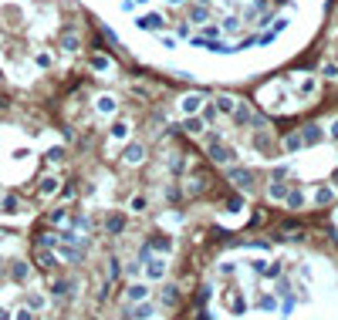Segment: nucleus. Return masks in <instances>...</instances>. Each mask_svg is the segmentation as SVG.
Wrapping results in <instances>:
<instances>
[{
  "mask_svg": "<svg viewBox=\"0 0 338 320\" xmlns=\"http://www.w3.org/2000/svg\"><path fill=\"white\" fill-rule=\"evenodd\" d=\"M169 4H183V0H169Z\"/></svg>",
  "mask_w": 338,
  "mask_h": 320,
  "instance_id": "obj_29",
  "label": "nucleus"
},
{
  "mask_svg": "<svg viewBox=\"0 0 338 320\" xmlns=\"http://www.w3.org/2000/svg\"><path fill=\"white\" fill-rule=\"evenodd\" d=\"M61 44H65L68 51H78V37H75V34H65V37H61Z\"/></svg>",
  "mask_w": 338,
  "mask_h": 320,
  "instance_id": "obj_14",
  "label": "nucleus"
},
{
  "mask_svg": "<svg viewBox=\"0 0 338 320\" xmlns=\"http://www.w3.org/2000/svg\"><path fill=\"white\" fill-rule=\"evenodd\" d=\"M105 226H108L112 232H122L125 229V219H122V216H108V222H105Z\"/></svg>",
  "mask_w": 338,
  "mask_h": 320,
  "instance_id": "obj_12",
  "label": "nucleus"
},
{
  "mask_svg": "<svg viewBox=\"0 0 338 320\" xmlns=\"http://www.w3.org/2000/svg\"><path fill=\"white\" fill-rule=\"evenodd\" d=\"M142 158V145H129L125 148V162H139Z\"/></svg>",
  "mask_w": 338,
  "mask_h": 320,
  "instance_id": "obj_11",
  "label": "nucleus"
},
{
  "mask_svg": "<svg viewBox=\"0 0 338 320\" xmlns=\"http://www.w3.org/2000/svg\"><path fill=\"white\" fill-rule=\"evenodd\" d=\"M162 300H166V303H173V300H176V287H166V290H162Z\"/></svg>",
  "mask_w": 338,
  "mask_h": 320,
  "instance_id": "obj_20",
  "label": "nucleus"
},
{
  "mask_svg": "<svg viewBox=\"0 0 338 320\" xmlns=\"http://www.w3.org/2000/svg\"><path fill=\"white\" fill-rule=\"evenodd\" d=\"M267 192H270V199H284V196H288V192H284V186H281V182H274V186H270Z\"/></svg>",
  "mask_w": 338,
  "mask_h": 320,
  "instance_id": "obj_17",
  "label": "nucleus"
},
{
  "mask_svg": "<svg viewBox=\"0 0 338 320\" xmlns=\"http://www.w3.org/2000/svg\"><path fill=\"white\" fill-rule=\"evenodd\" d=\"M98 111L112 115V111H115V98H98Z\"/></svg>",
  "mask_w": 338,
  "mask_h": 320,
  "instance_id": "obj_13",
  "label": "nucleus"
},
{
  "mask_svg": "<svg viewBox=\"0 0 338 320\" xmlns=\"http://www.w3.org/2000/svg\"><path fill=\"white\" fill-rule=\"evenodd\" d=\"M108 276H119V260H108Z\"/></svg>",
  "mask_w": 338,
  "mask_h": 320,
  "instance_id": "obj_25",
  "label": "nucleus"
},
{
  "mask_svg": "<svg viewBox=\"0 0 338 320\" xmlns=\"http://www.w3.org/2000/svg\"><path fill=\"white\" fill-rule=\"evenodd\" d=\"M213 108H216V111H223V115H230V111L237 108V101L230 98V95H216V98H213Z\"/></svg>",
  "mask_w": 338,
  "mask_h": 320,
  "instance_id": "obj_2",
  "label": "nucleus"
},
{
  "mask_svg": "<svg viewBox=\"0 0 338 320\" xmlns=\"http://www.w3.org/2000/svg\"><path fill=\"white\" fill-rule=\"evenodd\" d=\"M288 206H304V196L301 192H288Z\"/></svg>",
  "mask_w": 338,
  "mask_h": 320,
  "instance_id": "obj_18",
  "label": "nucleus"
},
{
  "mask_svg": "<svg viewBox=\"0 0 338 320\" xmlns=\"http://www.w3.org/2000/svg\"><path fill=\"white\" fill-rule=\"evenodd\" d=\"M139 27H142V31H156V27H166V24H162V17H159V14H149V17H142V21H139Z\"/></svg>",
  "mask_w": 338,
  "mask_h": 320,
  "instance_id": "obj_6",
  "label": "nucleus"
},
{
  "mask_svg": "<svg viewBox=\"0 0 338 320\" xmlns=\"http://www.w3.org/2000/svg\"><path fill=\"white\" fill-rule=\"evenodd\" d=\"M146 270H149V276H152V280H162L166 263H162V260H149V256H146Z\"/></svg>",
  "mask_w": 338,
  "mask_h": 320,
  "instance_id": "obj_4",
  "label": "nucleus"
},
{
  "mask_svg": "<svg viewBox=\"0 0 338 320\" xmlns=\"http://www.w3.org/2000/svg\"><path fill=\"white\" fill-rule=\"evenodd\" d=\"M200 4H210V0H200Z\"/></svg>",
  "mask_w": 338,
  "mask_h": 320,
  "instance_id": "obj_30",
  "label": "nucleus"
},
{
  "mask_svg": "<svg viewBox=\"0 0 338 320\" xmlns=\"http://www.w3.org/2000/svg\"><path fill=\"white\" fill-rule=\"evenodd\" d=\"M200 105H203L200 95H186V98H183V111H186V115H193V111L200 108Z\"/></svg>",
  "mask_w": 338,
  "mask_h": 320,
  "instance_id": "obj_8",
  "label": "nucleus"
},
{
  "mask_svg": "<svg viewBox=\"0 0 338 320\" xmlns=\"http://www.w3.org/2000/svg\"><path fill=\"white\" fill-rule=\"evenodd\" d=\"M335 182H338V172H335Z\"/></svg>",
  "mask_w": 338,
  "mask_h": 320,
  "instance_id": "obj_31",
  "label": "nucleus"
},
{
  "mask_svg": "<svg viewBox=\"0 0 338 320\" xmlns=\"http://www.w3.org/2000/svg\"><path fill=\"white\" fill-rule=\"evenodd\" d=\"M125 297H129V300H135V303H142V300L149 297V290L142 287V283H132V287H129V293H125Z\"/></svg>",
  "mask_w": 338,
  "mask_h": 320,
  "instance_id": "obj_7",
  "label": "nucleus"
},
{
  "mask_svg": "<svg viewBox=\"0 0 338 320\" xmlns=\"http://www.w3.org/2000/svg\"><path fill=\"white\" fill-rule=\"evenodd\" d=\"M14 320H34V313H31V310H21V313H17Z\"/></svg>",
  "mask_w": 338,
  "mask_h": 320,
  "instance_id": "obj_26",
  "label": "nucleus"
},
{
  "mask_svg": "<svg viewBox=\"0 0 338 320\" xmlns=\"http://www.w3.org/2000/svg\"><path fill=\"white\" fill-rule=\"evenodd\" d=\"M152 246H156V250H162V253H169V250H173V243H169L166 236H162V239H152Z\"/></svg>",
  "mask_w": 338,
  "mask_h": 320,
  "instance_id": "obj_19",
  "label": "nucleus"
},
{
  "mask_svg": "<svg viewBox=\"0 0 338 320\" xmlns=\"http://www.w3.org/2000/svg\"><path fill=\"white\" fill-rule=\"evenodd\" d=\"M190 21H193V24H203V21H206V4L193 7V11H190Z\"/></svg>",
  "mask_w": 338,
  "mask_h": 320,
  "instance_id": "obj_10",
  "label": "nucleus"
},
{
  "mask_svg": "<svg viewBox=\"0 0 338 320\" xmlns=\"http://www.w3.org/2000/svg\"><path fill=\"white\" fill-rule=\"evenodd\" d=\"M230 179H234V186H240V189H254V172H250V169H230Z\"/></svg>",
  "mask_w": 338,
  "mask_h": 320,
  "instance_id": "obj_1",
  "label": "nucleus"
},
{
  "mask_svg": "<svg viewBox=\"0 0 338 320\" xmlns=\"http://www.w3.org/2000/svg\"><path fill=\"white\" fill-rule=\"evenodd\" d=\"M318 202H321V206H325V202H331V189H321V192H318Z\"/></svg>",
  "mask_w": 338,
  "mask_h": 320,
  "instance_id": "obj_21",
  "label": "nucleus"
},
{
  "mask_svg": "<svg viewBox=\"0 0 338 320\" xmlns=\"http://www.w3.org/2000/svg\"><path fill=\"white\" fill-rule=\"evenodd\" d=\"M125 132H129L125 125H115V128H112V135H115V138H125Z\"/></svg>",
  "mask_w": 338,
  "mask_h": 320,
  "instance_id": "obj_23",
  "label": "nucleus"
},
{
  "mask_svg": "<svg viewBox=\"0 0 338 320\" xmlns=\"http://www.w3.org/2000/svg\"><path fill=\"white\" fill-rule=\"evenodd\" d=\"M331 138H338V122H335V125H331Z\"/></svg>",
  "mask_w": 338,
  "mask_h": 320,
  "instance_id": "obj_27",
  "label": "nucleus"
},
{
  "mask_svg": "<svg viewBox=\"0 0 338 320\" xmlns=\"http://www.w3.org/2000/svg\"><path fill=\"white\" fill-rule=\"evenodd\" d=\"M37 263L44 266V270H58V260L51 253H44V250H41V253H37Z\"/></svg>",
  "mask_w": 338,
  "mask_h": 320,
  "instance_id": "obj_9",
  "label": "nucleus"
},
{
  "mask_svg": "<svg viewBox=\"0 0 338 320\" xmlns=\"http://www.w3.org/2000/svg\"><path fill=\"white\" fill-rule=\"evenodd\" d=\"M0 320H11V317H7V310H0Z\"/></svg>",
  "mask_w": 338,
  "mask_h": 320,
  "instance_id": "obj_28",
  "label": "nucleus"
},
{
  "mask_svg": "<svg viewBox=\"0 0 338 320\" xmlns=\"http://www.w3.org/2000/svg\"><path fill=\"white\" fill-rule=\"evenodd\" d=\"M284 145H288V148H291V152H294V148H301V138H298V135H291V138H288V142H284Z\"/></svg>",
  "mask_w": 338,
  "mask_h": 320,
  "instance_id": "obj_22",
  "label": "nucleus"
},
{
  "mask_svg": "<svg viewBox=\"0 0 338 320\" xmlns=\"http://www.w3.org/2000/svg\"><path fill=\"white\" fill-rule=\"evenodd\" d=\"M37 64H41V67H51V54H37Z\"/></svg>",
  "mask_w": 338,
  "mask_h": 320,
  "instance_id": "obj_24",
  "label": "nucleus"
},
{
  "mask_svg": "<svg viewBox=\"0 0 338 320\" xmlns=\"http://www.w3.org/2000/svg\"><path fill=\"white\" fill-rule=\"evenodd\" d=\"M54 189H58V179H44V182H41V192H44V196H51Z\"/></svg>",
  "mask_w": 338,
  "mask_h": 320,
  "instance_id": "obj_16",
  "label": "nucleus"
},
{
  "mask_svg": "<svg viewBox=\"0 0 338 320\" xmlns=\"http://www.w3.org/2000/svg\"><path fill=\"white\" fill-rule=\"evenodd\" d=\"M27 273H31V270H27V263H17V266H14V280H27Z\"/></svg>",
  "mask_w": 338,
  "mask_h": 320,
  "instance_id": "obj_15",
  "label": "nucleus"
},
{
  "mask_svg": "<svg viewBox=\"0 0 338 320\" xmlns=\"http://www.w3.org/2000/svg\"><path fill=\"white\" fill-rule=\"evenodd\" d=\"M321 138H325V135H321V128H318V125H308V128H304V138H301V145H318Z\"/></svg>",
  "mask_w": 338,
  "mask_h": 320,
  "instance_id": "obj_3",
  "label": "nucleus"
},
{
  "mask_svg": "<svg viewBox=\"0 0 338 320\" xmlns=\"http://www.w3.org/2000/svg\"><path fill=\"white\" fill-rule=\"evenodd\" d=\"M210 155H213L216 162H234V152H230V148H223V145H210Z\"/></svg>",
  "mask_w": 338,
  "mask_h": 320,
  "instance_id": "obj_5",
  "label": "nucleus"
}]
</instances>
